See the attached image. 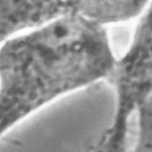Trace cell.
I'll use <instances>...</instances> for the list:
<instances>
[{"mask_svg": "<svg viewBox=\"0 0 152 152\" xmlns=\"http://www.w3.org/2000/svg\"><path fill=\"white\" fill-rule=\"evenodd\" d=\"M117 61L102 24L64 17L2 42L1 131L47 103L102 79Z\"/></svg>", "mask_w": 152, "mask_h": 152, "instance_id": "6da1fadb", "label": "cell"}, {"mask_svg": "<svg viewBox=\"0 0 152 152\" xmlns=\"http://www.w3.org/2000/svg\"><path fill=\"white\" fill-rule=\"evenodd\" d=\"M1 39L64 17L84 15L85 1H1Z\"/></svg>", "mask_w": 152, "mask_h": 152, "instance_id": "7a4b0ae2", "label": "cell"}]
</instances>
